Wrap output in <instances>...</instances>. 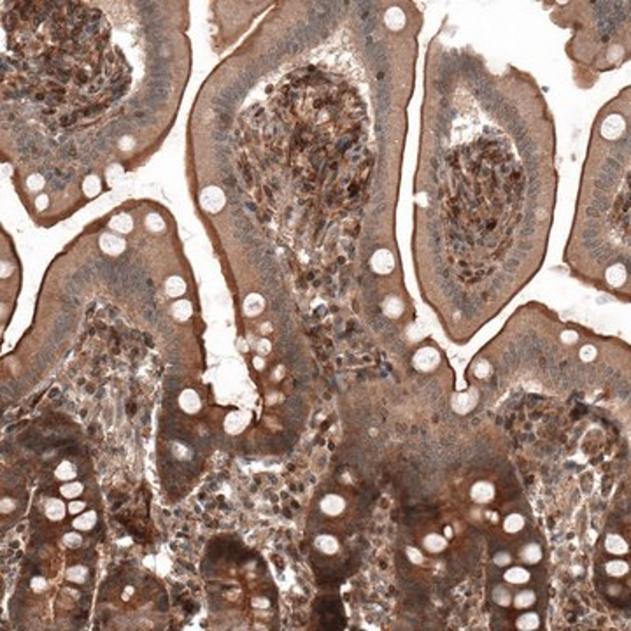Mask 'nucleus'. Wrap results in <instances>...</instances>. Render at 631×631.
I'll return each instance as SVG.
<instances>
[{
	"mask_svg": "<svg viewBox=\"0 0 631 631\" xmlns=\"http://www.w3.org/2000/svg\"><path fill=\"white\" fill-rule=\"evenodd\" d=\"M151 77L169 81L172 77V67L167 62H163V60H156L151 65Z\"/></svg>",
	"mask_w": 631,
	"mask_h": 631,
	"instance_id": "obj_2",
	"label": "nucleus"
},
{
	"mask_svg": "<svg viewBox=\"0 0 631 631\" xmlns=\"http://www.w3.org/2000/svg\"><path fill=\"white\" fill-rule=\"evenodd\" d=\"M62 153L67 156V158H77V155H79V153H77V147L74 146L72 142L63 144V146H62Z\"/></svg>",
	"mask_w": 631,
	"mask_h": 631,
	"instance_id": "obj_5",
	"label": "nucleus"
},
{
	"mask_svg": "<svg viewBox=\"0 0 631 631\" xmlns=\"http://www.w3.org/2000/svg\"><path fill=\"white\" fill-rule=\"evenodd\" d=\"M51 358H53V352L49 351V349H44L42 352H39V354L35 356V368L44 370L46 367H48L49 361H51Z\"/></svg>",
	"mask_w": 631,
	"mask_h": 631,
	"instance_id": "obj_4",
	"label": "nucleus"
},
{
	"mask_svg": "<svg viewBox=\"0 0 631 631\" xmlns=\"http://www.w3.org/2000/svg\"><path fill=\"white\" fill-rule=\"evenodd\" d=\"M624 128V123L619 118H609L603 123V135L605 137H617Z\"/></svg>",
	"mask_w": 631,
	"mask_h": 631,
	"instance_id": "obj_3",
	"label": "nucleus"
},
{
	"mask_svg": "<svg viewBox=\"0 0 631 631\" xmlns=\"http://www.w3.org/2000/svg\"><path fill=\"white\" fill-rule=\"evenodd\" d=\"M170 95H172V83H170V81L155 79V77H151V79L147 81V95L146 97L151 98L153 102L160 104L161 105Z\"/></svg>",
	"mask_w": 631,
	"mask_h": 631,
	"instance_id": "obj_1",
	"label": "nucleus"
},
{
	"mask_svg": "<svg viewBox=\"0 0 631 631\" xmlns=\"http://www.w3.org/2000/svg\"><path fill=\"white\" fill-rule=\"evenodd\" d=\"M14 14L13 13H7V16H4V27L7 28V30H13V27L16 25V21H14Z\"/></svg>",
	"mask_w": 631,
	"mask_h": 631,
	"instance_id": "obj_6",
	"label": "nucleus"
}]
</instances>
